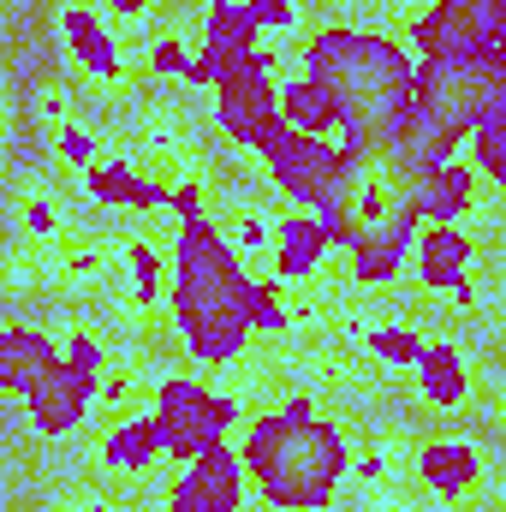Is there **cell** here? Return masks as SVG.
Returning <instances> with one entry per match:
<instances>
[{
	"label": "cell",
	"instance_id": "15",
	"mask_svg": "<svg viewBox=\"0 0 506 512\" xmlns=\"http://www.w3.org/2000/svg\"><path fill=\"white\" fill-rule=\"evenodd\" d=\"M60 30H66V48L78 54L84 72H96V78H120V48H114L108 24H102L90 6H66V12H60Z\"/></svg>",
	"mask_w": 506,
	"mask_h": 512
},
{
	"label": "cell",
	"instance_id": "10",
	"mask_svg": "<svg viewBox=\"0 0 506 512\" xmlns=\"http://www.w3.org/2000/svg\"><path fill=\"white\" fill-rule=\"evenodd\" d=\"M280 24H292V0H245V6H233V0H209L203 54L191 60L185 84H215L221 66H233L239 54H251L256 48V30H280Z\"/></svg>",
	"mask_w": 506,
	"mask_h": 512
},
{
	"label": "cell",
	"instance_id": "16",
	"mask_svg": "<svg viewBox=\"0 0 506 512\" xmlns=\"http://www.w3.org/2000/svg\"><path fill=\"white\" fill-rule=\"evenodd\" d=\"M417 477H423L435 495L459 501V495H471V483H477V453H471L465 441H429V447L417 453Z\"/></svg>",
	"mask_w": 506,
	"mask_h": 512
},
{
	"label": "cell",
	"instance_id": "19",
	"mask_svg": "<svg viewBox=\"0 0 506 512\" xmlns=\"http://www.w3.org/2000/svg\"><path fill=\"white\" fill-rule=\"evenodd\" d=\"M471 197H477V185H471V167H465V161H435V167L423 173V215L459 221V215L471 209Z\"/></svg>",
	"mask_w": 506,
	"mask_h": 512
},
{
	"label": "cell",
	"instance_id": "1",
	"mask_svg": "<svg viewBox=\"0 0 506 512\" xmlns=\"http://www.w3.org/2000/svg\"><path fill=\"white\" fill-rule=\"evenodd\" d=\"M435 161L393 137H346L334 149V185L322 197V233L328 245H376L405 251L411 227L423 221V173Z\"/></svg>",
	"mask_w": 506,
	"mask_h": 512
},
{
	"label": "cell",
	"instance_id": "27",
	"mask_svg": "<svg viewBox=\"0 0 506 512\" xmlns=\"http://www.w3.org/2000/svg\"><path fill=\"white\" fill-rule=\"evenodd\" d=\"M149 66H155L161 78H185V72H191V60H185V48H179V42H155Z\"/></svg>",
	"mask_w": 506,
	"mask_h": 512
},
{
	"label": "cell",
	"instance_id": "9",
	"mask_svg": "<svg viewBox=\"0 0 506 512\" xmlns=\"http://www.w3.org/2000/svg\"><path fill=\"white\" fill-rule=\"evenodd\" d=\"M96 376H102V346H96V334H84V328H78V334L66 340V352H60L54 376L24 399V405H30V423H36L42 435H72V429L90 417Z\"/></svg>",
	"mask_w": 506,
	"mask_h": 512
},
{
	"label": "cell",
	"instance_id": "22",
	"mask_svg": "<svg viewBox=\"0 0 506 512\" xmlns=\"http://www.w3.org/2000/svg\"><path fill=\"white\" fill-rule=\"evenodd\" d=\"M280 126L286 131H310V137H322V131L334 126V108H328V96L310 84V78H298L286 96H280Z\"/></svg>",
	"mask_w": 506,
	"mask_h": 512
},
{
	"label": "cell",
	"instance_id": "18",
	"mask_svg": "<svg viewBox=\"0 0 506 512\" xmlns=\"http://www.w3.org/2000/svg\"><path fill=\"white\" fill-rule=\"evenodd\" d=\"M274 239H280V245H274V274H280V280L310 274V268L322 262V251H328V233H322L316 215H286Z\"/></svg>",
	"mask_w": 506,
	"mask_h": 512
},
{
	"label": "cell",
	"instance_id": "24",
	"mask_svg": "<svg viewBox=\"0 0 506 512\" xmlns=\"http://www.w3.org/2000/svg\"><path fill=\"white\" fill-rule=\"evenodd\" d=\"M251 328H268V334H280L286 328V310H280V292H274V280H251Z\"/></svg>",
	"mask_w": 506,
	"mask_h": 512
},
{
	"label": "cell",
	"instance_id": "2",
	"mask_svg": "<svg viewBox=\"0 0 506 512\" xmlns=\"http://www.w3.org/2000/svg\"><path fill=\"white\" fill-rule=\"evenodd\" d=\"M179 209V280H173V316H179V334L185 346L197 352V364H233L245 352V334H251V280L239 268L233 245L221 239V227H209L203 215V191L197 185H173L167 197Z\"/></svg>",
	"mask_w": 506,
	"mask_h": 512
},
{
	"label": "cell",
	"instance_id": "12",
	"mask_svg": "<svg viewBox=\"0 0 506 512\" xmlns=\"http://www.w3.org/2000/svg\"><path fill=\"white\" fill-rule=\"evenodd\" d=\"M239 501H245V465L221 441L203 447L191 477L173 489V512H239Z\"/></svg>",
	"mask_w": 506,
	"mask_h": 512
},
{
	"label": "cell",
	"instance_id": "20",
	"mask_svg": "<svg viewBox=\"0 0 506 512\" xmlns=\"http://www.w3.org/2000/svg\"><path fill=\"white\" fill-rule=\"evenodd\" d=\"M417 376H423V393L435 399V405H465V364H459V352L453 346H423L417 352Z\"/></svg>",
	"mask_w": 506,
	"mask_h": 512
},
{
	"label": "cell",
	"instance_id": "5",
	"mask_svg": "<svg viewBox=\"0 0 506 512\" xmlns=\"http://www.w3.org/2000/svg\"><path fill=\"white\" fill-rule=\"evenodd\" d=\"M506 108V48L501 54H453V60H417L405 143L429 161H453L459 137Z\"/></svg>",
	"mask_w": 506,
	"mask_h": 512
},
{
	"label": "cell",
	"instance_id": "13",
	"mask_svg": "<svg viewBox=\"0 0 506 512\" xmlns=\"http://www.w3.org/2000/svg\"><path fill=\"white\" fill-rule=\"evenodd\" d=\"M54 364H60V346L42 328H0V387L6 393L30 399L54 376Z\"/></svg>",
	"mask_w": 506,
	"mask_h": 512
},
{
	"label": "cell",
	"instance_id": "30",
	"mask_svg": "<svg viewBox=\"0 0 506 512\" xmlns=\"http://www.w3.org/2000/svg\"><path fill=\"white\" fill-rule=\"evenodd\" d=\"M30 227H36V233H48V227H54V215H48V203H30Z\"/></svg>",
	"mask_w": 506,
	"mask_h": 512
},
{
	"label": "cell",
	"instance_id": "25",
	"mask_svg": "<svg viewBox=\"0 0 506 512\" xmlns=\"http://www.w3.org/2000/svg\"><path fill=\"white\" fill-rule=\"evenodd\" d=\"M370 352H381L387 364H417L423 340H417L411 328H376V334H370Z\"/></svg>",
	"mask_w": 506,
	"mask_h": 512
},
{
	"label": "cell",
	"instance_id": "4",
	"mask_svg": "<svg viewBox=\"0 0 506 512\" xmlns=\"http://www.w3.org/2000/svg\"><path fill=\"white\" fill-rule=\"evenodd\" d=\"M239 465H245V483H256V495L268 507L322 512L346 477V441L310 399H286L280 411L256 417L245 429Z\"/></svg>",
	"mask_w": 506,
	"mask_h": 512
},
{
	"label": "cell",
	"instance_id": "11",
	"mask_svg": "<svg viewBox=\"0 0 506 512\" xmlns=\"http://www.w3.org/2000/svg\"><path fill=\"white\" fill-rule=\"evenodd\" d=\"M268 173H274V185H280L292 203L322 209V197H328V185H334V149H328L322 137H310V131H280V137L268 143Z\"/></svg>",
	"mask_w": 506,
	"mask_h": 512
},
{
	"label": "cell",
	"instance_id": "7",
	"mask_svg": "<svg viewBox=\"0 0 506 512\" xmlns=\"http://www.w3.org/2000/svg\"><path fill=\"white\" fill-rule=\"evenodd\" d=\"M215 90V120L233 143L245 149H262L280 137V90H274V54H239L233 66H221V78L209 84Z\"/></svg>",
	"mask_w": 506,
	"mask_h": 512
},
{
	"label": "cell",
	"instance_id": "23",
	"mask_svg": "<svg viewBox=\"0 0 506 512\" xmlns=\"http://www.w3.org/2000/svg\"><path fill=\"white\" fill-rule=\"evenodd\" d=\"M471 143H477V167L501 185V179H506V108H501V114H489L483 126L471 131Z\"/></svg>",
	"mask_w": 506,
	"mask_h": 512
},
{
	"label": "cell",
	"instance_id": "14",
	"mask_svg": "<svg viewBox=\"0 0 506 512\" xmlns=\"http://www.w3.org/2000/svg\"><path fill=\"white\" fill-rule=\"evenodd\" d=\"M465 268H471V239L459 233V221H435V227L423 233V245H417V274H423V286L459 292V304H471Z\"/></svg>",
	"mask_w": 506,
	"mask_h": 512
},
{
	"label": "cell",
	"instance_id": "21",
	"mask_svg": "<svg viewBox=\"0 0 506 512\" xmlns=\"http://www.w3.org/2000/svg\"><path fill=\"white\" fill-rule=\"evenodd\" d=\"M108 465L114 471H143V465H155L161 459V435H155V423L149 417H137V423H120L114 435H108Z\"/></svg>",
	"mask_w": 506,
	"mask_h": 512
},
{
	"label": "cell",
	"instance_id": "6",
	"mask_svg": "<svg viewBox=\"0 0 506 512\" xmlns=\"http://www.w3.org/2000/svg\"><path fill=\"white\" fill-rule=\"evenodd\" d=\"M155 435H161V453L167 459H197L203 447L227 441V429L239 423V399L215 393L209 382H191V376H167L155 393Z\"/></svg>",
	"mask_w": 506,
	"mask_h": 512
},
{
	"label": "cell",
	"instance_id": "8",
	"mask_svg": "<svg viewBox=\"0 0 506 512\" xmlns=\"http://www.w3.org/2000/svg\"><path fill=\"white\" fill-rule=\"evenodd\" d=\"M423 60L453 54H501L506 48V0H429V12L411 30Z\"/></svg>",
	"mask_w": 506,
	"mask_h": 512
},
{
	"label": "cell",
	"instance_id": "26",
	"mask_svg": "<svg viewBox=\"0 0 506 512\" xmlns=\"http://www.w3.org/2000/svg\"><path fill=\"white\" fill-rule=\"evenodd\" d=\"M131 280H137V304H155L161 292V256L149 245H131Z\"/></svg>",
	"mask_w": 506,
	"mask_h": 512
},
{
	"label": "cell",
	"instance_id": "31",
	"mask_svg": "<svg viewBox=\"0 0 506 512\" xmlns=\"http://www.w3.org/2000/svg\"><path fill=\"white\" fill-rule=\"evenodd\" d=\"M66 512H102V507H66Z\"/></svg>",
	"mask_w": 506,
	"mask_h": 512
},
{
	"label": "cell",
	"instance_id": "29",
	"mask_svg": "<svg viewBox=\"0 0 506 512\" xmlns=\"http://www.w3.org/2000/svg\"><path fill=\"white\" fill-rule=\"evenodd\" d=\"M102 6H108L114 18H143V12H149V0H102Z\"/></svg>",
	"mask_w": 506,
	"mask_h": 512
},
{
	"label": "cell",
	"instance_id": "3",
	"mask_svg": "<svg viewBox=\"0 0 506 512\" xmlns=\"http://www.w3.org/2000/svg\"><path fill=\"white\" fill-rule=\"evenodd\" d=\"M304 78L328 96L334 126H346V137H393L411 114L417 66L381 30L328 24L304 42Z\"/></svg>",
	"mask_w": 506,
	"mask_h": 512
},
{
	"label": "cell",
	"instance_id": "28",
	"mask_svg": "<svg viewBox=\"0 0 506 512\" xmlns=\"http://www.w3.org/2000/svg\"><path fill=\"white\" fill-rule=\"evenodd\" d=\"M60 149H66V161H78V167H84V161H90V131H66V137H60Z\"/></svg>",
	"mask_w": 506,
	"mask_h": 512
},
{
	"label": "cell",
	"instance_id": "17",
	"mask_svg": "<svg viewBox=\"0 0 506 512\" xmlns=\"http://www.w3.org/2000/svg\"><path fill=\"white\" fill-rule=\"evenodd\" d=\"M90 191H96L102 203H120V209H161V203L173 197V185L137 179V173L120 167V161H90Z\"/></svg>",
	"mask_w": 506,
	"mask_h": 512
}]
</instances>
